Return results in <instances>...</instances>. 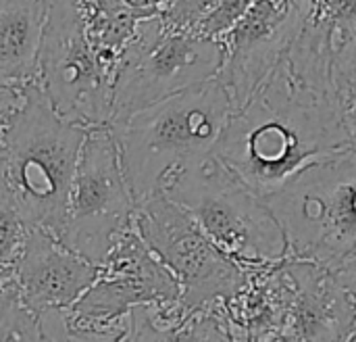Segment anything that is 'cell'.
I'll return each instance as SVG.
<instances>
[{
	"label": "cell",
	"mask_w": 356,
	"mask_h": 342,
	"mask_svg": "<svg viewBox=\"0 0 356 342\" xmlns=\"http://www.w3.org/2000/svg\"><path fill=\"white\" fill-rule=\"evenodd\" d=\"M27 224L19 217V213L4 201H0V274H6L17 263L25 238Z\"/></svg>",
	"instance_id": "d6986e66"
},
{
	"label": "cell",
	"mask_w": 356,
	"mask_h": 342,
	"mask_svg": "<svg viewBox=\"0 0 356 342\" xmlns=\"http://www.w3.org/2000/svg\"><path fill=\"white\" fill-rule=\"evenodd\" d=\"M136 207L111 127H90L60 240L88 261L102 265L117 240L134 226Z\"/></svg>",
	"instance_id": "9c48e42d"
},
{
	"label": "cell",
	"mask_w": 356,
	"mask_h": 342,
	"mask_svg": "<svg viewBox=\"0 0 356 342\" xmlns=\"http://www.w3.org/2000/svg\"><path fill=\"white\" fill-rule=\"evenodd\" d=\"M221 0H173L163 21L169 29H194Z\"/></svg>",
	"instance_id": "44dd1931"
},
{
	"label": "cell",
	"mask_w": 356,
	"mask_h": 342,
	"mask_svg": "<svg viewBox=\"0 0 356 342\" xmlns=\"http://www.w3.org/2000/svg\"><path fill=\"white\" fill-rule=\"evenodd\" d=\"M348 342H356V332L350 336V339H348Z\"/></svg>",
	"instance_id": "d4e9b609"
},
{
	"label": "cell",
	"mask_w": 356,
	"mask_h": 342,
	"mask_svg": "<svg viewBox=\"0 0 356 342\" xmlns=\"http://www.w3.org/2000/svg\"><path fill=\"white\" fill-rule=\"evenodd\" d=\"M257 0H221L194 29L202 36L221 40L254 4Z\"/></svg>",
	"instance_id": "ffe728a7"
},
{
	"label": "cell",
	"mask_w": 356,
	"mask_h": 342,
	"mask_svg": "<svg viewBox=\"0 0 356 342\" xmlns=\"http://www.w3.org/2000/svg\"><path fill=\"white\" fill-rule=\"evenodd\" d=\"M313 13V0H257L221 38L227 54L219 79L232 94L234 111L244 107L277 67Z\"/></svg>",
	"instance_id": "8fae6325"
},
{
	"label": "cell",
	"mask_w": 356,
	"mask_h": 342,
	"mask_svg": "<svg viewBox=\"0 0 356 342\" xmlns=\"http://www.w3.org/2000/svg\"><path fill=\"white\" fill-rule=\"evenodd\" d=\"M88 130L50 104L38 77L27 81L21 107L0 119V201L27 228L60 238Z\"/></svg>",
	"instance_id": "7a4b0ae2"
},
{
	"label": "cell",
	"mask_w": 356,
	"mask_h": 342,
	"mask_svg": "<svg viewBox=\"0 0 356 342\" xmlns=\"http://www.w3.org/2000/svg\"><path fill=\"white\" fill-rule=\"evenodd\" d=\"M336 274L342 280V284L350 290V295L356 299V257L346 261L340 270H336Z\"/></svg>",
	"instance_id": "cb8c5ba5"
},
{
	"label": "cell",
	"mask_w": 356,
	"mask_h": 342,
	"mask_svg": "<svg viewBox=\"0 0 356 342\" xmlns=\"http://www.w3.org/2000/svg\"><path fill=\"white\" fill-rule=\"evenodd\" d=\"M42 324L50 342H127L129 316L113 326L104 328H83L69 322L67 311L42 313Z\"/></svg>",
	"instance_id": "ac0fdd59"
},
{
	"label": "cell",
	"mask_w": 356,
	"mask_h": 342,
	"mask_svg": "<svg viewBox=\"0 0 356 342\" xmlns=\"http://www.w3.org/2000/svg\"><path fill=\"white\" fill-rule=\"evenodd\" d=\"M232 113V94L217 75L111 123L136 205L167 194L181 176L202 165Z\"/></svg>",
	"instance_id": "3957f363"
},
{
	"label": "cell",
	"mask_w": 356,
	"mask_h": 342,
	"mask_svg": "<svg viewBox=\"0 0 356 342\" xmlns=\"http://www.w3.org/2000/svg\"><path fill=\"white\" fill-rule=\"evenodd\" d=\"M290 257L340 270L356 257V155L317 161L267 196Z\"/></svg>",
	"instance_id": "5b68a950"
},
{
	"label": "cell",
	"mask_w": 356,
	"mask_h": 342,
	"mask_svg": "<svg viewBox=\"0 0 356 342\" xmlns=\"http://www.w3.org/2000/svg\"><path fill=\"white\" fill-rule=\"evenodd\" d=\"M100 265L88 261L60 238L29 228L23 251L0 284H13L19 299L35 313L69 311L98 280Z\"/></svg>",
	"instance_id": "7c38bea8"
},
{
	"label": "cell",
	"mask_w": 356,
	"mask_h": 342,
	"mask_svg": "<svg viewBox=\"0 0 356 342\" xmlns=\"http://www.w3.org/2000/svg\"><path fill=\"white\" fill-rule=\"evenodd\" d=\"M81 10L90 44L115 86L119 59L134 40L142 17L123 0H81Z\"/></svg>",
	"instance_id": "2e32d148"
},
{
	"label": "cell",
	"mask_w": 356,
	"mask_h": 342,
	"mask_svg": "<svg viewBox=\"0 0 356 342\" xmlns=\"http://www.w3.org/2000/svg\"><path fill=\"white\" fill-rule=\"evenodd\" d=\"M0 342H50L40 313L19 299L13 284H0Z\"/></svg>",
	"instance_id": "e0dca14e"
},
{
	"label": "cell",
	"mask_w": 356,
	"mask_h": 342,
	"mask_svg": "<svg viewBox=\"0 0 356 342\" xmlns=\"http://www.w3.org/2000/svg\"><path fill=\"white\" fill-rule=\"evenodd\" d=\"M38 81L50 104L86 127L108 125L115 86L106 77L86 31L81 0H46Z\"/></svg>",
	"instance_id": "ba28073f"
},
{
	"label": "cell",
	"mask_w": 356,
	"mask_h": 342,
	"mask_svg": "<svg viewBox=\"0 0 356 342\" xmlns=\"http://www.w3.org/2000/svg\"><path fill=\"white\" fill-rule=\"evenodd\" d=\"M346 153L332 25L315 10L277 67L232 113L215 155L267 199L309 165Z\"/></svg>",
	"instance_id": "6da1fadb"
},
{
	"label": "cell",
	"mask_w": 356,
	"mask_h": 342,
	"mask_svg": "<svg viewBox=\"0 0 356 342\" xmlns=\"http://www.w3.org/2000/svg\"><path fill=\"white\" fill-rule=\"evenodd\" d=\"M340 98H342V117L348 134L350 153L356 155V71L344 81L340 90Z\"/></svg>",
	"instance_id": "7402d4cb"
},
{
	"label": "cell",
	"mask_w": 356,
	"mask_h": 342,
	"mask_svg": "<svg viewBox=\"0 0 356 342\" xmlns=\"http://www.w3.org/2000/svg\"><path fill=\"white\" fill-rule=\"evenodd\" d=\"M123 2L142 19H152V17H163L173 0H123Z\"/></svg>",
	"instance_id": "603a6c76"
},
{
	"label": "cell",
	"mask_w": 356,
	"mask_h": 342,
	"mask_svg": "<svg viewBox=\"0 0 356 342\" xmlns=\"http://www.w3.org/2000/svg\"><path fill=\"white\" fill-rule=\"evenodd\" d=\"M292 303L282 342H348L356 332V299L321 263L288 257Z\"/></svg>",
	"instance_id": "4fadbf2b"
},
{
	"label": "cell",
	"mask_w": 356,
	"mask_h": 342,
	"mask_svg": "<svg viewBox=\"0 0 356 342\" xmlns=\"http://www.w3.org/2000/svg\"><path fill=\"white\" fill-rule=\"evenodd\" d=\"M134 228L179 280V307L186 313L225 305L250 278V272L225 257L198 221L167 194L142 201L136 207Z\"/></svg>",
	"instance_id": "52a82bcc"
},
{
	"label": "cell",
	"mask_w": 356,
	"mask_h": 342,
	"mask_svg": "<svg viewBox=\"0 0 356 342\" xmlns=\"http://www.w3.org/2000/svg\"><path fill=\"white\" fill-rule=\"evenodd\" d=\"M246 272L277 265L290 257L288 236L267 199L250 190L215 153L181 176L167 192Z\"/></svg>",
	"instance_id": "277c9868"
},
{
	"label": "cell",
	"mask_w": 356,
	"mask_h": 342,
	"mask_svg": "<svg viewBox=\"0 0 356 342\" xmlns=\"http://www.w3.org/2000/svg\"><path fill=\"white\" fill-rule=\"evenodd\" d=\"M127 342H234V339L223 305L186 313L179 303H150L129 313Z\"/></svg>",
	"instance_id": "5bb4252c"
},
{
	"label": "cell",
	"mask_w": 356,
	"mask_h": 342,
	"mask_svg": "<svg viewBox=\"0 0 356 342\" xmlns=\"http://www.w3.org/2000/svg\"><path fill=\"white\" fill-rule=\"evenodd\" d=\"M225 54L223 40L196 29H169L163 17L142 19L117 65L111 123L215 79Z\"/></svg>",
	"instance_id": "8992f818"
},
{
	"label": "cell",
	"mask_w": 356,
	"mask_h": 342,
	"mask_svg": "<svg viewBox=\"0 0 356 342\" xmlns=\"http://www.w3.org/2000/svg\"><path fill=\"white\" fill-rule=\"evenodd\" d=\"M46 0H0V81L38 77Z\"/></svg>",
	"instance_id": "9a60e30c"
},
{
	"label": "cell",
	"mask_w": 356,
	"mask_h": 342,
	"mask_svg": "<svg viewBox=\"0 0 356 342\" xmlns=\"http://www.w3.org/2000/svg\"><path fill=\"white\" fill-rule=\"evenodd\" d=\"M181 284L131 226L100 265L98 280L67 311L75 326L104 328L140 305L179 303Z\"/></svg>",
	"instance_id": "30bf717a"
}]
</instances>
